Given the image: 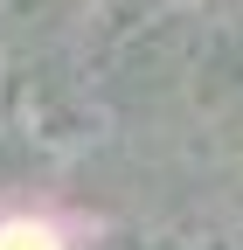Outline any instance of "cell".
<instances>
[{"instance_id": "cell-1", "label": "cell", "mask_w": 243, "mask_h": 250, "mask_svg": "<svg viewBox=\"0 0 243 250\" xmlns=\"http://www.w3.org/2000/svg\"><path fill=\"white\" fill-rule=\"evenodd\" d=\"M0 250H63V243H56V229L35 223V215H7V223H0Z\"/></svg>"}]
</instances>
